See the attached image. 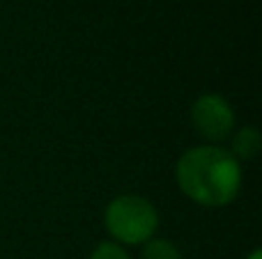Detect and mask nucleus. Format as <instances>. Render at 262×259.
<instances>
[{
    "label": "nucleus",
    "mask_w": 262,
    "mask_h": 259,
    "mask_svg": "<svg viewBox=\"0 0 262 259\" xmlns=\"http://www.w3.org/2000/svg\"><path fill=\"white\" fill-rule=\"evenodd\" d=\"M180 191L198 206L219 209L235 202L242 191V165L216 145L191 147L175 165Z\"/></svg>",
    "instance_id": "nucleus-1"
},
{
    "label": "nucleus",
    "mask_w": 262,
    "mask_h": 259,
    "mask_svg": "<svg viewBox=\"0 0 262 259\" xmlns=\"http://www.w3.org/2000/svg\"><path fill=\"white\" fill-rule=\"evenodd\" d=\"M262 147V138L260 131L255 126H244L232 136V149L230 154L235 156L237 161H251L260 154Z\"/></svg>",
    "instance_id": "nucleus-4"
},
{
    "label": "nucleus",
    "mask_w": 262,
    "mask_h": 259,
    "mask_svg": "<svg viewBox=\"0 0 262 259\" xmlns=\"http://www.w3.org/2000/svg\"><path fill=\"white\" fill-rule=\"evenodd\" d=\"M143 259H182L180 248L168 239H149L143 243Z\"/></svg>",
    "instance_id": "nucleus-5"
},
{
    "label": "nucleus",
    "mask_w": 262,
    "mask_h": 259,
    "mask_svg": "<svg viewBox=\"0 0 262 259\" xmlns=\"http://www.w3.org/2000/svg\"><path fill=\"white\" fill-rule=\"evenodd\" d=\"M246 259H262V250H260V248H255V250H251V255Z\"/></svg>",
    "instance_id": "nucleus-7"
},
{
    "label": "nucleus",
    "mask_w": 262,
    "mask_h": 259,
    "mask_svg": "<svg viewBox=\"0 0 262 259\" xmlns=\"http://www.w3.org/2000/svg\"><path fill=\"white\" fill-rule=\"evenodd\" d=\"M191 124L207 142H221L235 131V110L221 94H203L191 106Z\"/></svg>",
    "instance_id": "nucleus-3"
},
{
    "label": "nucleus",
    "mask_w": 262,
    "mask_h": 259,
    "mask_svg": "<svg viewBox=\"0 0 262 259\" xmlns=\"http://www.w3.org/2000/svg\"><path fill=\"white\" fill-rule=\"evenodd\" d=\"M104 225L115 243L143 246L157 234L159 211L147 197L127 193L108 202L104 211Z\"/></svg>",
    "instance_id": "nucleus-2"
},
{
    "label": "nucleus",
    "mask_w": 262,
    "mask_h": 259,
    "mask_svg": "<svg viewBox=\"0 0 262 259\" xmlns=\"http://www.w3.org/2000/svg\"><path fill=\"white\" fill-rule=\"evenodd\" d=\"M90 259H131V257H129V252L120 246V243L104 241V243H99V246L92 250Z\"/></svg>",
    "instance_id": "nucleus-6"
}]
</instances>
